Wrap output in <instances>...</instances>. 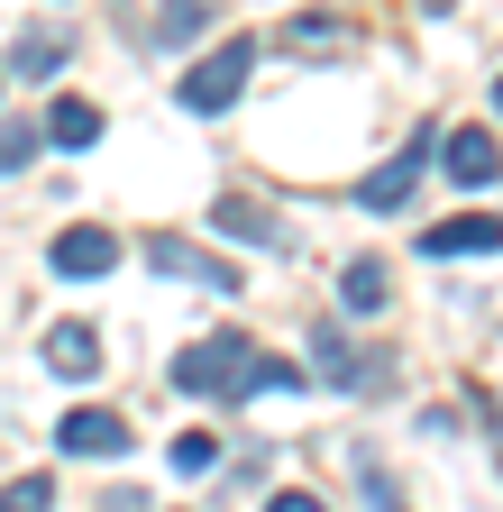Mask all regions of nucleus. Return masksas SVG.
<instances>
[{"label":"nucleus","mask_w":503,"mask_h":512,"mask_svg":"<svg viewBox=\"0 0 503 512\" xmlns=\"http://www.w3.org/2000/svg\"><path fill=\"white\" fill-rule=\"evenodd\" d=\"M302 366L293 357H266V348H247L238 330L220 339H193L174 357V394H211V403H247V394H293Z\"/></svg>","instance_id":"nucleus-1"},{"label":"nucleus","mask_w":503,"mask_h":512,"mask_svg":"<svg viewBox=\"0 0 503 512\" xmlns=\"http://www.w3.org/2000/svg\"><path fill=\"white\" fill-rule=\"evenodd\" d=\"M247 64H257V37H229L220 55H202L193 74H183V110H202V119H220L238 92H247Z\"/></svg>","instance_id":"nucleus-2"},{"label":"nucleus","mask_w":503,"mask_h":512,"mask_svg":"<svg viewBox=\"0 0 503 512\" xmlns=\"http://www.w3.org/2000/svg\"><path fill=\"white\" fill-rule=\"evenodd\" d=\"M138 256H147L156 275H174V284H211V293H238V266H229V256H211V247H193V238H174V229H156Z\"/></svg>","instance_id":"nucleus-3"},{"label":"nucleus","mask_w":503,"mask_h":512,"mask_svg":"<svg viewBox=\"0 0 503 512\" xmlns=\"http://www.w3.org/2000/svg\"><path fill=\"white\" fill-rule=\"evenodd\" d=\"M55 448H65V458H129V421L101 412V403H83V412L55 421Z\"/></svg>","instance_id":"nucleus-4"},{"label":"nucleus","mask_w":503,"mask_h":512,"mask_svg":"<svg viewBox=\"0 0 503 512\" xmlns=\"http://www.w3.org/2000/svg\"><path fill=\"white\" fill-rule=\"evenodd\" d=\"M439 165H449V183H494L503 174V138L494 128H439Z\"/></svg>","instance_id":"nucleus-5"},{"label":"nucleus","mask_w":503,"mask_h":512,"mask_svg":"<svg viewBox=\"0 0 503 512\" xmlns=\"http://www.w3.org/2000/svg\"><path fill=\"white\" fill-rule=\"evenodd\" d=\"M494 247H503V211H458L421 229V256H494Z\"/></svg>","instance_id":"nucleus-6"},{"label":"nucleus","mask_w":503,"mask_h":512,"mask_svg":"<svg viewBox=\"0 0 503 512\" xmlns=\"http://www.w3.org/2000/svg\"><path fill=\"white\" fill-rule=\"evenodd\" d=\"M46 266H55V275H110V266H119V238H110L101 220H83V229H55Z\"/></svg>","instance_id":"nucleus-7"},{"label":"nucleus","mask_w":503,"mask_h":512,"mask_svg":"<svg viewBox=\"0 0 503 512\" xmlns=\"http://www.w3.org/2000/svg\"><path fill=\"white\" fill-rule=\"evenodd\" d=\"M421 165H430V138H412L394 165H375V174L357 183V211H403V202H412V183H421Z\"/></svg>","instance_id":"nucleus-8"},{"label":"nucleus","mask_w":503,"mask_h":512,"mask_svg":"<svg viewBox=\"0 0 503 512\" xmlns=\"http://www.w3.org/2000/svg\"><path fill=\"white\" fill-rule=\"evenodd\" d=\"M211 229H220V238H238V247H275V256L293 247V238H284V220H266V202H247V192H220V202H211Z\"/></svg>","instance_id":"nucleus-9"},{"label":"nucleus","mask_w":503,"mask_h":512,"mask_svg":"<svg viewBox=\"0 0 503 512\" xmlns=\"http://www.w3.org/2000/svg\"><path fill=\"white\" fill-rule=\"evenodd\" d=\"M65 64H74V37H65V28H28V37L10 46V74H19V83H55Z\"/></svg>","instance_id":"nucleus-10"},{"label":"nucleus","mask_w":503,"mask_h":512,"mask_svg":"<svg viewBox=\"0 0 503 512\" xmlns=\"http://www.w3.org/2000/svg\"><path fill=\"white\" fill-rule=\"evenodd\" d=\"M46 366L65 375V384H92L101 375V339L83 330V320H55V330H46Z\"/></svg>","instance_id":"nucleus-11"},{"label":"nucleus","mask_w":503,"mask_h":512,"mask_svg":"<svg viewBox=\"0 0 503 512\" xmlns=\"http://www.w3.org/2000/svg\"><path fill=\"white\" fill-rule=\"evenodd\" d=\"M92 138H101V110H92V101H74V92H65V101L46 110V147H65V156H83Z\"/></svg>","instance_id":"nucleus-12"},{"label":"nucleus","mask_w":503,"mask_h":512,"mask_svg":"<svg viewBox=\"0 0 503 512\" xmlns=\"http://www.w3.org/2000/svg\"><path fill=\"white\" fill-rule=\"evenodd\" d=\"M357 28L348 19H284V55H348Z\"/></svg>","instance_id":"nucleus-13"},{"label":"nucleus","mask_w":503,"mask_h":512,"mask_svg":"<svg viewBox=\"0 0 503 512\" xmlns=\"http://www.w3.org/2000/svg\"><path fill=\"white\" fill-rule=\"evenodd\" d=\"M385 293H394V284H385V266H375V256H357V266L339 275V302H348V311H385Z\"/></svg>","instance_id":"nucleus-14"},{"label":"nucleus","mask_w":503,"mask_h":512,"mask_svg":"<svg viewBox=\"0 0 503 512\" xmlns=\"http://www.w3.org/2000/svg\"><path fill=\"white\" fill-rule=\"evenodd\" d=\"M311 357H321V384H348V394H357V375H366V366L348 357V339L330 330V320H321V330H311Z\"/></svg>","instance_id":"nucleus-15"},{"label":"nucleus","mask_w":503,"mask_h":512,"mask_svg":"<svg viewBox=\"0 0 503 512\" xmlns=\"http://www.w3.org/2000/svg\"><path fill=\"white\" fill-rule=\"evenodd\" d=\"M211 10H220V0H165V10H156V37H165V46L202 37V28H211Z\"/></svg>","instance_id":"nucleus-16"},{"label":"nucleus","mask_w":503,"mask_h":512,"mask_svg":"<svg viewBox=\"0 0 503 512\" xmlns=\"http://www.w3.org/2000/svg\"><path fill=\"white\" fill-rule=\"evenodd\" d=\"M46 147V128H19V119H0V174H28Z\"/></svg>","instance_id":"nucleus-17"},{"label":"nucleus","mask_w":503,"mask_h":512,"mask_svg":"<svg viewBox=\"0 0 503 512\" xmlns=\"http://www.w3.org/2000/svg\"><path fill=\"white\" fill-rule=\"evenodd\" d=\"M202 467H220V430H183L174 439V476H202Z\"/></svg>","instance_id":"nucleus-18"},{"label":"nucleus","mask_w":503,"mask_h":512,"mask_svg":"<svg viewBox=\"0 0 503 512\" xmlns=\"http://www.w3.org/2000/svg\"><path fill=\"white\" fill-rule=\"evenodd\" d=\"M46 503H55L46 476H10V485H0V512H46Z\"/></svg>","instance_id":"nucleus-19"},{"label":"nucleus","mask_w":503,"mask_h":512,"mask_svg":"<svg viewBox=\"0 0 503 512\" xmlns=\"http://www.w3.org/2000/svg\"><path fill=\"white\" fill-rule=\"evenodd\" d=\"M101 512H147V494H129V485H110V494H101Z\"/></svg>","instance_id":"nucleus-20"},{"label":"nucleus","mask_w":503,"mask_h":512,"mask_svg":"<svg viewBox=\"0 0 503 512\" xmlns=\"http://www.w3.org/2000/svg\"><path fill=\"white\" fill-rule=\"evenodd\" d=\"M266 512H321L311 494H266Z\"/></svg>","instance_id":"nucleus-21"},{"label":"nucleus","mask_w":503,"mask_h":512,"mask_svg":"<svg viewBox=\"0 0 503 512\" xmlns=\"http://www.w3.org/2000/svg\"><path fill=\"white\" fill-rule=\"evenodd\" d=\"M494 110H503V74H494Z\"/></svg>","instance_id":"nucleus-22"},{"label":"nucleus","mask_w":503,"mask_h":512,"mask_svg":"<svg viewBox=\"0 0 503 512\" xmlns=\"http://www.w3.org/2000/svg\"><path fill=\"white\" fill-rule=\"evenodd\" d=\"M494 439H503V412H494Z\"/></svg>","instance_id":"nucleus-23"}]
</instances>
